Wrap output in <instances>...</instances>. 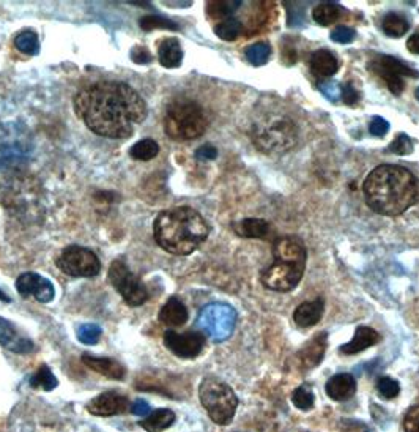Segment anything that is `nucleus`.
Instances as JSON below:
<instances>
[{"label": "nucleus", "instance_id": "f257e3e1", "mask_svg": "<svg viewBox=\"0 0 419 432\" xmlns=\"http://www.w3.org/2000/svg\"><path fill=\"white\" fill-rule=\"evenodd\" d=\"M74 111L95 134L126 139L146 120L147 103L125 82L100 81L79 90Z\"/></svg>", "mask_w": 419, "mask_h": 432}, {"label": "nucleus", "instance_id": "f03ea898", "mask_svg": "<svg viewBox=\"0 0 419 432\" xmlns=\"http://www.w3.org/2000/svg\"><path fill=\"white\" fill-rule=\"evenodd\" d=\"M370 210L383 216H398L419 204V179L398 164H382L363 185Z\"/></svg>", "mask_w": 419, "mask_h": 432}, {"label": "nucleus", "instance_id": "7ed1b4c3", "mask_svg": "<svg viewBox=\"0 0 419 432\" xmlns=\"http://www.w3.org/2000/svg\"><path fill=\"white\" fill-rule=\"evenodd\" d=\"M210 227L203 216L191 207L180 206L161 211L155 219L156 243L167 253L188 256L208 238Z\"/></svg>", "mask_w": 419, "mask_h": 432}, {"label": "nucleus", "instance_id": "20e7f679", "mask_svg": "<svg viewBox=\"0 0 419 432\" xmlns=\"http://www.w3.org/2000/svg\"><path fill=\"white\" fill-rule=\"evenodd\" d=\"M273 257L274 262L261 273V283L270 291H293L306 270V248L298 238L281 237L273 243Z\"/></svg>", "mask_w": 419, "mask_h": 432}, {"label": "nucleus", "instance_id": "39448f33", "mask_svg": "<svg viewBox=\"0 0 419 432\" xmlns=\"http://www.w3.org/2000/svg\"><path fill=\"white\" fill-rule=\"evenodd\" d=\"M208 126L207 114L202 106L191 100H177L166 111L164 128L175 141H191L199 138Z\"/></svg>", "mask_w": 419, "mask_h": 432}, {"label": "nucleus", "instance_id": "423d86ee", "mask_svg": "<svg viewBox=\"0 0 419 432\" xmlns=\"http://www.w3.org/2000/svg\"><path fill=\"white\" fill-rule=\"evenodd\" d=\"M253 141L263 154L279 155L295 147L298 141V128L292 119L271 116L254 125Z\"/></svg>", "mask_w": 419, "mask_h": 432}, {"label": "nucleus", "instance_id": "0eeeda50", "mask_svg": "<svg viewBox=\"0 0 419 432\" xmlns=\"http://www.w3.org/2000/svg\"><path fill=\"white\" fill-rule=\"evenodd\" d=\"M199 398L210 418L219 426H226L233 420L238 398L223 381L216 377H205L199 386Z\"/></svg>", "mask_w": 419, "mask_h": 432}, {"label": "nucleus", "instance_id": "6e6552de", "mask_svg": "<svg viewBox=\"0 0 419 432\" xmlns=\"http://www.w3.org/2000/svg\"><path fill=\"white\" fill-rule=\"evenodd\" d=\"M34 144L26 126L9 124L0 126V169H16L32 155Z\"/></svg>", "mask_w": 419, "mask_h": 432}, {"label": "nucleus", "instance_id": "1a4fd4ad", "mask_svg": "<svg viewBox=\"0 0 419 432\" xmlns=\"http://www.w3.org/2000/svg\"><path fill=\"white\" fill-rule=\"evenodd\" d=\"M235 325H237V311L226 303H210L202 308L196 322V327L213 343H223L231 338Z\"/></svg>", "mask_w": 419, "mask_h": 432}, {"label": "nucleus", "instance_id": "9d476101", "mask_svg": "<svg viewBox=\"0 0 419 432\" xmlns=\"http://www.w3.org/2000/svg\"><path fill=\"white\" fill-rule=\"evenodd\" d=\"M109 279L129 306H141L148 300L147 287L129 270L123 259H117L111 263Z\"/></svg>", "mask_w": 419, "mask_h": 432}, {"label": "nucleus", "instance_id": "9b49d317", "mask_svg": "<svg viewBox=\"0 0 419 432\" xmlns=\"http://www.w3.org/2000/svg\"><path fill=\"white\" fill-rule=\"evenodd\" d=\"M56 263L65 275L73 278H94L101 270V262L96 254L78 245L65 248Z\"/></svg>", "mask_w": 419, "mask_h": 432}, {"label": "nucleus", "instance_id": "f8f14e48", "mask_svg": "<svg viewBox=\"0 0 419 432\" xmlns=\"http://www.w3.org/2000/svg\"><path fill=\"white\" fill-rule=\"evenodd\" d=\"M368 66L386 82L390 92L395 96H399L405 90V81H403L405 76H410V78H418L419 76L416 70L403 64L400 59L388 54L372 59Z\"/></svg>", "mask_w": 419, "mask_h": 432}, {"label": "nucleus", "instance_id": "ddd939ff", "mask_svg": "<svg viewBox=\"0 0 419 432\" xmlns=\"http://www.w3.org/2000/svg\"><path fill=\"white\" fill-rule=\"evenodd\" d=\"M164 346L180 358H196L205 347V335L199 331L177 333L167 330L164 333Z\"/></svg>", "mask_w": 419, "mask_h": 432}, {"label": "nucleus", "instance_id": "4468645a", "mask_svg": "<svg viewBox=\"0 0 419 432\" xmlns=\"http://www.w3.org/2000/svg\"><path fill=\"white\" fill-rule=\"evenodd\" d=\"M16 289L22 297H34L41 303H49L54 300L56 289L49 279L43 278L36 273H24L16 281Z\"/></svg>", "mask_w": 419, "mask_h": 432}, {"label": "nucleus", "instance_id": "2eb2a0df", "mask_svg": "<svg viewBox=\"0 0 419 432\" xmlns=\"http://www.w3.org/2000/svg\"><path fill=\"white\" fill-rule=\"evenodd\" d=\"M87 411L95 416H113L131 411L129 399L117 391H106L87 404Z\"/></svg>", "mask_w": 419, "mask_h": 432}, {"label": "nucleus", "instance_id": "dca6fc26", "mask_svg": "<svg viewBox=\"0 0 419 432\" xmlns=\"http://www.w3.org/2000/svg\"><path fill=\"white\" fill-rule=\"evenodd\" d=\"M326 346H328V333L326 331L317 333L314 338H311L295 357L296 361H298L300 368L312 369L318 366L325 357Z\"/></svg>", "mask_w": 419, "mask_h": 432}, {"label": "nucleus", "instance_id": "f3484780", "mask_svg": "<svg viewBox=\"0 0 419 432\" xmlns=\"http://www.w3.org/2000/svg\"><path fill=\"white\" fill-rule=\"evenodd\" d=\"M0 344L14 353H30L35 348L32 341L19 335L14 325L4 317H0Z\"/></svg>", "mask_w": 419, "mask_h": 432}, {"label": "nucleus", "instance_id": "a211bd4d", "mask_svg": "<svg viewBox=\"0 0 419 432\" xmlns=\"http://www.w3.org/2000/svg\"><path fill=\"white\" fill-rule=\"evenodd\" d=\"M82 361L84 365L89 366L91 371L101 374L108 378H112V381H123L126 376V369L125 366L118 363L113 358H101V357H94V355H82Z\"/></svg>", "mask_w": 419, "mask_h": 432}, {"label": "nucleus", "instance_id": "6ab92c4d", "mask_svg": "<svg viewBox=\"0 0 419 432\" xmlns=\"http://www.w3.org/2000/svg\"><path fill=\"white\" fill-rule=\"evenodd\" d=\"M356 393V381L352 374L342 373L333 376L326 382V395L333 401L344 403V401L352 399Z\"/></svg>", "mask_w": 419, "mask_h": 432}, {"label": "nucleus", "instance_id": "aec40b11", "mask_svg": "<svg viewBox=\"0 0 419 432\" xmlns=\"http://www.w3.org/2000/svg\"><path fill=\"white\" fill-rule=\"evenodd\" d=\"M323 313H325V301L322 298L301 303V305L295 309L293 322L298 325L300 328L314 327V325L322 321Z\"/></svg>", "mask_w": 419, "mask_h": 432}, {"label": "nucleus", "instance_id": "412c9836", "mask_svg": "<svg viewBox=\"0 0 419 432\" xmlns=\"http://www.w3.org/2000/svg\"><path fill=\"white\" fill-rule=\"evenodd\" d=\"M380 339H382V336H380V333L375 331L374 328L358 327L352 341L342 346L340 352L344 355H356V353L365 351V348L378 344Z\"/></svg>", "mask_w": 419, "mask_h": 432}, {"label": "nucleus", "instance_id": "4be33fe9", "mask_svg": "<svg viewBox=\"0 0 419 432\" xmlns=\"http://www.w3.org/2000/svg\"><path fill=\"white\" fill-rule=\"evenodd\" d=\"M311 70L317 78H331L339 70V62L336 56L328 49H318L312 52L309 60Z\"/></svg>", "mask_w": 419, "mask_h": 432}, {"label": "nucleus", "instance_id": "5701e85b", "mask_svg": "<svg viewBox=\"0 0 419 432\" xmlns=\"http://www.w3.org/2000/svg\"><path fill=\"white\" fill-rule=\"evenodd\" d=\"M237 235L245 238H266L271 233V224L262 218H245L232 224Z\"/></svg>", "mask_w": 419, "mask_h": 432}, {"label": "nucleus", "instance_id": "b1692460", "mask_svg": "<svg viewBox=\"0 0 419 432\" xmlns=\"http://www.w3.org/2000/svg\"><path fill=\"white\" fill-rule=\"evenodd\" d=\"M159 321L167 327H181L188 321V309L178 298H169L159 311Z\"/></svg>", "mask_w": 419, "mask_h": 432}, {"label": "nucleus", "instance_id": "393cba45", "mask_svg": "<svg viewBox=\"0 0 419 432\" xmlns=\"http://www.w3.org/2000/svg\"><path fill=\"white\" fill-rule=\"evenodd\" d=\"M159 62L164 68H177L183 62V49L177 38H166L159 44Z\"/></svg>", "mask_w": 419, "mask_h": 432}, {"label": "nucleus", "instance_id": "a878e982", "mask_svg": "<svg viewBox=\"0 0 419 432\" xmlns=\"http://www.w3.org/2000/svg\"><path fill=\"white\" fill-rule=\"evenodd\" d=\"M175 421V413L171 408H158V411L151 412L146 416L142 421H139L141 428L147 432H163L167 428H171Z\"/></svg>", "mask_w": 419, "mask_h": 432}, {"label": "nucleus", "instance_id": "bb28decb", "mask_svg": "<svg viewBox=\"0 0 419 432\" xmlns=\"http://www.w3.org/2000/svg\"><path fill=\"white\" fill-rule=\"evenodd\" d=\"M383 32L391 38H400L407 34L408 22L407 19L398 13H388L382 21Z\"/></svg>", "mask_w": 419, "mask_h": 432}, {"label": "nucleus", "instance_id": "cd10ccee", "mask_svg": "<svg viewBox=\"0 0 419 432\" xmlns=\"http://www.w3.org/2000/svg\"><path fill=\"white\" fill-rule=\"evenodd\" d=\"M342 9L338 4H320L317 5L314 11H312V18L320 26H330L333 22H336L338 18L340 16Z\"/></svg>", "mask_w": 419, "mask_h": 432}, {"label": "nucleus", "instance_id": "c85d7f7f", "mask_svg": "<svg viewBox=\"0 0 419 432\" xmlns=\"http://www.w3.org/2000/svg\"><path fill=\"white\" fill-rule=\"evenodd\" d=\"M240 0H219V2H208L207 4V13L213 19H224L231 18L240 9Z\"/></svg>", "mask_w": 419, "mask_h": 432}, {"label": "nucleus", "instance_id": "c756f323", "mask_svg": "<svg viewBox=\"0 0 419 432\" xmlns=\"http://www.w3.org/2000/svg\"><path fill=\"white\" fill-rule=\"evenodd\" d=\"M270 56H271V46L265 41L254 43L245 49L246 60L254 66L265 65L270 60Z\"/></svg>", "mask_w": 419, "mask_h": 432}, {"label": "nucleus", "instance_id": "7c9ffc66", "mask_svg": "<svg viewBox=\"0 0 419 432\" xmlns=\"http://www.w3.org/2000/svg\"><path fill=\"white\" fill-rule=\"evenodd\" d=\"M158 151H159V146L153 139H142L129 149V155H131V158H134V160L148 161V160H153V158L158 155Z\"/></svg>", "mask_w": 419, "mask_h": 432}, {"label": "nucleus", "instance_id": "2f4dec72", "mask_svg": "<svg viewBox=\"0 0 419 432\" xmlns=\"http://www.w3.org/2000/svg\"><path fill=\"white\" fill-rule=\"evenodd\" d=\"M57 383L59 382H57L56 376L52 374V371L46 365L38 368L36 373L32 376V378H30V386H32V388L44 390V391L54 390Z\"/></svg>", "mask_w": 419, "mask_h": 432}, {"label": "nucleus", "instance_id": "473e14b6", "mask_svg": "<svg viewBox=\"0 0 419 432\" xmlns=\"http://www.w3.org/2000/svg\"><path fill=\"white\" fill-rule=\"evenodd\" d=\"M243 32V26L238 19L228 18L215 27V34L224 41H233L237 40L240 34Z\"/></svg>", "mask_w": 419, "mask_h": 432}, {"label": "nucleus", "instance_id": "72a5a7b5", "mask_svg": "<svg viewBox=\"0 0 419 432\" xmlns=\"http://www.w3.org/2000/svg\"><path fill=\"white\" fill-rule=\"evenodd\" d=\"M14 46L18 48V51H21L22 54L27 56H36L38 51H40V41H38V35L35 32H22L16 36V40H14Z\"/></svg>", "mask_w": 419, "mask_h": 432}, {"label": "nucleus", "instance_id": "f704fd0d", "mask_svg": "<svg viewBox=\"0 0 419 432\" xmlns=\"http://www.w3.org/2000/svg\"><path fill=\"white\" fill-rule=\"evenodd\" d=\"M292 403L296 408H300V411H311V408L314 407V403H315L314 393H312L309 386L301 385L293 391Z\"/></svg>", "mask_w": 419, "mask_h": 432}, {"label": "nucleus", "instance_id": "c9c22d12", "mask_svg": "<svg viewBox=\"0 0 419 432\" xmlns=\"http://www.w3.org/2000/svg\"><path fill=\"white\" fill-rule=\"evenodd\" d=\"M139 24L143 30H147V32H150V30H153V29H171V30L178 29L177 22H173L172 19L163 18V16H146L141 19Z\"/></svg>", "mask_w": 419, "mask_h": 432}, {"label": "nucleus", "instance_id": "e433bc0d", "mask_svg": "<svg viewBox=\"0 0 419 432\" xmlns=\"http://www.w3.org/2000/svg\"><path fill=\"white\" fill-rule=\"evenodd\" d=\"M377 390L385 399H394L399 396L400 385L391 377H380L377 382Z\"/></svg>", "mask_w": 419, "mask_h": 432}, {"label": "nucleus", "instance_id": "4c0bfd02", "mask_svg": "<svg viewBox=\"0 0 419 432\" xmlns=\"http://www.w3.org/2000/svg\"><path fill=\"white\" fill-rule=\"evenodd\" d=\"M100 336H101V328L95 323L81 325L78 328V339L82 344H87V346L96 344L98 341H100Z\"/></svg>", "mask_w": 419, "mask_h": 432}, {"label": "nucleus", "instance_id": "58836bf2", "mask_svg": "<svg viewBox=\"0 0 419 432\" xmlns=\"http://www.w3.org/2000/svg\"><path fill=\"white\" fill-rule=\"evenodd\" d=\"M390 151L395 155H408L413 151V141L410 139V136L402 133L390 144Z\"/></svg>", "mask_w": 419, "mask_h": 432}, {"label": "nucleus", "instance_id": "ea45409f", "mask_svg": "<svg viewBox=\"0 0 419 432\" xmlns=\"http://www.w3.org/2000/svg\"><path fill=\"white\" fill-rule=\"evenodd\" d=\"M331 40L336 41V43H340V44H348L352 43L355 40L356 36V32L352 29V27H347V26H339L333 30V32L330 34Z\"/></svg>", "mask_w": 419, "mask_h": 432}, {"label": "nucleus", "instance_id": "a19ab883", "mask_svg": "<svg viewBox=\"0 0 419 432\" xmlns=\"http://www.w3.org/2000/svg\"><path fill=\"white\" fill-rule=\"evenodd\" d=\"M318 90L323 94L326 100L331 103H336L339 100V86L334 81H322L318 82Z\"/></svg>", "mask_w": 419, "mask_h": 432}, {"label": "nucleus", "instance_id": "79ce46f5", "mask_svg": "<svg viewBox=\"0 0 419 432\" xmlns=\"http://www.w3.org/2000/svg\"><path fill=\"white\" fill-rule=\"evenodd\" d=\"M403 429L405 432H419V406L411 407L403 418Z\"/></svg>", "mask_w": 419, "mask_h": 432}, {"label": "nucleus", "instance_id": "37998d69", "mask_svg": "<svg viewBox=\"0 0 419 432\" xmlns=\"http://www.w3.org/2000/svg\"><path fill=\"white\" fill-rule=\"evenodd\" d=\"M369 131L370 134L377 136V138H383V136L390 131V122L388 120H385L383 117H374L370 120L369 124Z\"/></svg>", "mask_w": 419, "mask_h": 432}, {"label": "nucleus", "instance_id": "c03bdc74", "mask_svg": "<svg viewBox=\"0 0 419 432\" xmlns=\"http://www.w3.org/2000/svg\"><path fill=\"white\" fill-rule=\"evenodd\" d=\"M342 101H344L347 106H353L360 100V94H358V90L353 87L352 82H347V84L342 86Z\"/></svg>", "mask_w": 419, "mask_h": 432}, {"label": "nucleus", "instance_id": "a18cd8bd", "mask_svg": "<svg viewBox=\"0 0 419 432\" xmlns=\"http://www.w3.org/2000/svg\"><path fill=\"white\" fill-rule=\"evenodd\" d=\"M342 432H370L369 426L360 420H342Z\"/></svg>", "mask_w": 419, "mask_h": 432}, {"label": "nucleus", "instance_id": "49530a36", "mask_svg": "<svg viewBox=\"0 0 419 432\" xmlns=\"http://www.w3.org/2000/svg\"><path fill=\"white\" fill-rule=\"evenodd\" d=\"M216 156H218V150H216V147L210 146V144H207V146H202L201 149L196 150V158L201 161L215 160Z\"/></svg>", "mask_w": 419, "mask_h": 432}, {"label": "nucleus", "instance_id": "de8ad7c7", "mask_svg": "<svg viewBox=\"0 0 419 432\" xmlns=\"http://www.w3.org/2000/svg\"><path fill=\"white\" fill-rule=\"evenodd\" d=\"M131 59H133V62H136V64L146 65V64L151 62V54H150V51L147 48L137 46L131 52Z\"/></svg>", "mask_w": 419, "mask_h": 432}, {"label": "nucleus", "instance_id": "09e8293b", "mask_svg": "<svg viewBox=\"0 0 419 432\" xmlns=\"http://www.w3.org/2000/svg\"><path fill=\"white\" fill-rule=\"evenodd\" d=\"M131 413H134V415H137V416L150 415V406H148L147 401L137 399L136 403L131 406Z\"/></svg>", "mask_w": 419, "mask_h": 432}, {"label": "nucleus", "instance_id": "8fccbe9b", "mask_svg": "<svg viewBox=\"0 0 419 432\" xmlns=\"http://www.w3.org/2000/svg\"><path fill=\"white\" fill-rule=\"evenodd\" d=\"M407 49L410 52H413V54L419 56V34L411 35L407 40Z\"/></svg>", "mask_w": 419, "mask_h": 432}, {"label": "nucleus", "instance_id": "3c124183", "mask_svg": "<svg viewBox=\"0 0 419 432\" xmlns=\"http://www.w3.org/2000/svg\"><path fill=\"white\" fill-rule=\"evenodd\" d=\"M0 300H4V301H10V298L6 297V295H5V292H4V291H0Z\"/></svg>", "mask_w": 419, "mask_h": 432}, {"label": "nucleus", "instance_id": "603ef678", "mask_svg": "<svg viewBox=\"0 0 419 432\" xmlns=\"http://www.w3.org/2000/svg\"><path fill=\"white\" fill-rule=\"evenodd\" d=\"M416 98H418V101H419V89H416Z\"/></svg>", "mask_w": 419, "mask_h": 432}]
</instances>
